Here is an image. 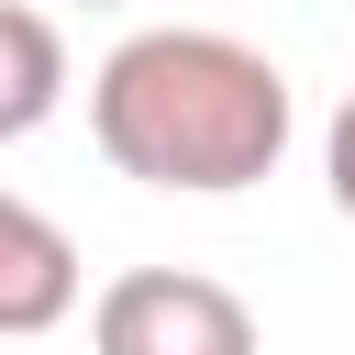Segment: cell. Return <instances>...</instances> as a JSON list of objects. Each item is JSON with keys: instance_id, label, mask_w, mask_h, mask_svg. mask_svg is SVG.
I'll return each instance as SVG.
<instances>
[{"instance_id": "1", "label": "cell", "mask_w": 355, "mask_h": 355, "mask_svg": "<svg viewBox=\"0 0 355 355\" xmlns=\"http://www.w3.org/2000/svg\"><path fill=\"white\" fill-rule=\"evenodd\" d=\"M89 133L133 189H178V200H233L255 178H277L300 100L288 67L255 55L244 33L211 22H144L100 55L89 78Z\"/></svg>"}, {"instance_id": "2", "label": "cell", "mask_w": 355, "mask_h": 355, "mask_svg": "<svg viewBox=\"0 0 355 355\" xmlns=\"http://www.w3.org/2000/svg\"><path fill=\"white\" fill-rule=\"evenodd\" d=\"M89 355H266L244 288L200 266H122L89 300Z\"/></svg>"}, {"instance_id": "3", "label": "cell", "mask_w": 355, "mask_h": 355, "mask_svg": "<svg viewBox=\"0 0 355 355\" xmlns=\"http://www.w3.org/2000/svg\"><path fill=\"white\" fill-rule=\"evenodd\" d=\"M78 311V244L67 222H44L33 200L0 189V344H33Z\"/></svg>"}, {"instance_id": "4", "label": "cell", "mask_w": 355, "mask_h": 355, "mask_svg": "<svg viewBox=\"0 0 355 355\" xmlns=\"http://www.w3.org/2000/svg\"><path fill=\"white\" fill-rule=\"evenodd\" d=\"M55 100H67V33H55V11L0 0V144L44 133Z\"/></svg>"}, {"instance_id": "5", "label": "cell", "mask_w": 355, "mask_h": 355, "mask_svg": "<svg viewBox=\"0 0 355 355\" xmlns=\"http://www.w3.org/2000/svg\"><path fill=\"white\" fill-rule=\"evenodd\" d=\"M322 178H333V211L355 222V89H344V111H333V133H322Z\"/></svg>"}, {"instance_id": "6", "label": "cell", "mask_w": 355, "mask_h": 355, "mask_svg": "<svg viewBox=\"0 0 355 355\" xmlns=\"http://www.w3.org/2000/svg\"><path fill=\"white\" fill-rule=\"evenodd\" d=\"M89 11H111V0H89Z\"/></svg>"}]
</instances>
